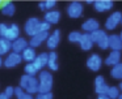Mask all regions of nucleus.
Wrapping results in <instances>:
<instances>
[{"label":"nucleus","instance_id":"nucleus-13","mask_svg":"<svg viewBox=\"0 0 122 99\" xmlns=\"http://www.w3.org/2000/svg\"><path fill=\"white\" fill-rule=\"evenodd\" d=\"M49 63V54H46V52H42V54L37 55V57H36V60L33 61V64L36 65V68H37L38 70H41L43 67H46Z\"/></svg>","mask_w":122,"mask_h":99},{"label":"nucleus","instance_id":"nucleus-15","mask_svg":"<svg viewBox=\"0 0 122 99\" xmlns=\"http://www.w3.org/2000/svg\"><path fill=\"white\" fill-rule=\"evenodd\" d=\"M81 29L84 31H87L88 34H91V33H93V31L98 30V22L96 20H93V18H89V20H87L83 23Z\"/></svg>","mask_w":122,"mask_h":99},{"label":"nucleus","instance_id":"nucleus-33","mask_svg":"<svg viewBox=\"0 0 122 99\" xmlns=\"http://www.w3.org/2000/svg\"><path fill=\"white\" fill-rule=\"evenodd\" d=\"M4 94H5V95L8 96L9 99H11L12 95H15V87H12V86H8V87L5 89V91H4Z\"/></svg>","mask_w":122,"mask_h":99},{"label":"nucleus","instance_id":"nucleus-3","mask_svg":"<svg viewBox=\"0 0 122 99\" xmlns=\"http://www.w3.org/2000/svg\"><path fill=\"white\" fill-rule=\"evenodd\" d=\"M91 38H92L93 43H97L98 47L102 50L109 47V36L106 35V33L104 30H96L93 33H91Z\"/></svg>","mask_w":122,"mask_h":99},{"label":"nucleus","instance_id":"nucleus-36","mask_svg":"<svg viewBox=\"0 0 122 99\" xmlns=\"http://www.w3.org/2000/svg\"><path fill=\"white\" fill-rule=\"evenodd\" d=\"M98 99H110L108 95H98Z\"/></svg>","mask_w":122,"mask_h":99},{"label":"nucleus","instance_id":"nucleus-37","mask_svg":"<svg viewBox=\"0 0 122 99\" xmlns=\"http://www.w3.org/2000/svg\"><path fill=\"white\" fill-rule=\"evenodd\" d=\"M40 8H41V10H45V4H43V1L40 3Z\"/></svg>","mask_w":122,"mask_h":99},{"label":"nucleus","instance_id":"nucleus-1","mask_svg":"<svg viewBox=\"0 0 122 99\" xmlns=\"http://www.w3.org/2000/svg\"><path fill=\"white\" fill-rule=\"evenodd\" d=\"M20 87L28 94H34L40 91V82L36 77H32V76L24 74L20 80Z\"/></svg>","mask_w":122,"mask_h":99},{"label":"nucleus","instance_id":"nucleus-39","mask_svg":"<svg viewBox=\"0 0 122 99\" xmlns=\"http://www.w3.org/2000/svg\"><path fill=\"white\" fill-rule=\"evenodd\" d=\"M118 99H122V94H121V95H119V96H118Z\"/></svg>","mask_w":122,"mask_h":99},{"label":"nucleus","instance_id":"nucleus-7","mask_svg":"<svg viewBox=\"0 0 122 99\" xmlns=\"http://www.w3.org/2000/svg\"><path fill=\"white\" fill-rule=\"evenodd\" d=\"M28 47L29 43L24 38H17L15 42H12V52H16V54H22Z\"/></svg>","mask_w":122,"mask_h":99},{"label":"nucleus","instance_id":"nucleus-28","mask_svg":"<svg viewBox=\"0 0 122 99\" xmlns=\"http://www.w3.org/2000/svg\"><path fill=\"white\" fill-rule=\"evenodd\" d=\"M106 95L109 96L110 99H116L119 96V91H118V87H116V86H112V87H109L108 93H106Z\"/></svg>","mask_w":122,"mask_h":99},{"label":"nucleus","instance_id":"nucleus-40","mask_svg":"<svg viewBox=\"0 0 122 99\" xmlns=\"http://www.w3.org/2000/svg\"><path fill=\"white\" fill-rule=\"evenodd\" d=\"M119 89H121V90H122V82H121V85H119Z\"/></svg>","mask_w":122,"mask_h":99},{"label":"nucleus","instance_id":"nucleus-18","mask_svg":"<svg viewBox=\"0 0 122 99\" xmlns=\"http://www.w3.org/2000/svg\"><path fill=\"white\" fill-rule=\"evenodd\" d=\"M59 20H61V13H59L58 10H49V12H46L45 21L49 22L50 25L51 23H56Z\"/></svg>","mask_w":122,"mask_h":99},{"label":"nucleus","instance_id":"nucleus-34","mask_svg":"<svg viewBox=\"0 0 122 99\" xmlns=\"http://www.w3.org/2000/svg\"><path fill=\"white\" fill-rule=\"evenodd\" d=\"M43 4H45V10L46 9H51V8L55 7V1H54V0H47V1H43Z\"/></svg>","mask_w":122,"mask_h":99},{"label":"nucleus","instance_id":"nucleus-41","mask_svg":"<svg viewBox=\"0 0 122 99\" xmlns=\"http://www.w3.org/2000/svg\"><path fill=\"white\" fill-rule=\"evenodd\" d=\"M121 40H122V33H121Z\"/></svg>","mask_w":122,"mask_h":99},{"label":"nucleus","instance_id":"nucleus-35","mask_svg":"<svg viewBox=\"0 0 122 99\" xmlns=\"http://www.w3.org/2000/svg\"><path fill=\"white\" fill-rule=\"evenodd\" d=\"M0 99H9V98H8V96H7L4 93H0Z\"/></svg>","mask_w":122,"mask_h":99},{"label":"nucleus","instance_id":"nucleus-42","mask_svg":"<svg viewBox=\"0 0 122 99\" xmlns=\"http://www.w3.org/2000/svg\"><path fill=\"white\" fill-rule=\"evenodd\" d=\"M121 22H122V20H121Z\"/></svg>","mask_w":122,"mask_h":99},{"label":"nucleus","instance_id":"nucleus-22","mask_svg":"<svg viewBox=\"0 0 122 99\" xmlns=\"http://www.w3.org/2000/svg\"><path fill=\"white\" fill-rule=\"evenodd\" d=\"M12 50V42H9L5 38H0V56L8 54Z\"/></svg>","mask_w":122,"mask_h":99},{"label":"nucleus","instance_id":"nucleus-38","mask_svg":"<svg viewBox=\"0 0 122 99\" xmlns=\"http://www.w3.org/2000/svg\"><path fill=\"white\" fill-rule=\"evenodd\" d=\"M3 65V60H1V56H0V67Z\"/></svg>","mask_w":122,"mask_h":99},{"label":"nucleus","instance_id":"nucleus-11","mask_svg":"<svg viewBox=\"0 0 122 99\" xmlns=\"http://www.w3.org/2000/svg\"><path fill=\"white\" fill-rule=\"evenodd\" d=\"M108 90H109V86L105 83L104 77H101V76L96 77V93L98 95H106Z\"/></svg>","mask_w":122,"mask_h":99},{"label":"nucleus","instance_id":"nucleus-25","mask_svg":"<svg viewBox=\"0 0 122 99\" xmlns=\"http://www.w3.org/2000/svg\"><path fill=\"white\" fill-rule=\"evenodd\" d=\"M15 95H16V98H17V99H33V96L30 95V94L25 93V91L22 90V89L20 87V86L15 89Z\"/></svg>","mask_w":122,"mask_h":99},{"label":"nucleus","instance_id":"nucleus-26","mask_svg":"<svg viewBox=\"0 0 122 99\" xmlns=\"http://www.w3.org/2000/svg\"><path fill=\"white\" fill-rule=\"evenodd\" d=\"M25 73H26L28 76L34 77V76L38 73V69L36 68V65L33 64V63H28V64L25 65Z\"/></svg>","mask_w":122,"mask_h":99},{"label":"nucleus","instance_id":"nucleus-27","mask_svg":"<svg viewBox=\"0 0 122 99\" xmlns=\"http://www.w3.org/2000/svg\"><path fill=\"white\" fill-rule=\"evenodd\" d=\"M112 77L117 78V80H122V63L117 64L112 70Z\"/></svg>","mask_w":122,"mask_h":99},{"label":"nucleus","instance_id":"nucleus-8","mask_svg":"<svg viewBox=\"0 0 122 99\" xmlns=\"http://www.w3.org/2000/svg\"><path fill=\"white\" fill-rule=\"evenodd\" d=\"M5 39H8L9 42H15L17 38H20V29L16 23H11L8 25V30H7V34L4 36Z\"/></svg>","mask_w":122,"mask_h":99},{"label":"nucleus","instance_id":"nucleus-21","mask_svg":"<svg viewBox=\"0 0 122 99\" xmlns=\"http://www.w3.org/2000/svg\"><path fill=\"white\" fill-rule=\"evenodd\" d=\"M112 7H113V3L108 0H100L95 3V8L97 12H105V10H109Z\"/></svg>","mask_w":122,"mask_h":99},{"label":"nucleus","instance_id":"nucleus-23","mask_svg":"<svg viewBox=\"0 0 122 99\" xmlns=\"http://www.w3.org/2000/svg\"><path fill=\"white\" fill-rule=\"evenodd\" d=\"M15 10H16V8H15L13 3L11 1H4L3 5H1V13L5 16H13Z\"/></svg>","mask_w":122,"mask_h":99},{"label":"nucleus","instance_id":"nucleus-20","mask_svg":"<svg viewBox=\"0 0 122 99\" xmlns=\"http://www.w3.org/2000/svg\"><path fill=\"white\" fill-rule=\"evenodd\" d=\"M119 60H121V54H119V51H112L110 55L108 56V59L105 60V63L108 65H114V67H116L117 64H119Z\"/></svg>","mask_w":122,"mask_h":99},{"label":"nucleus","instance_id":"nucleus-16","mask_svg":"<svg viewBox=\"0 0 122 99\" xmlns=\"http://www.w3.org/2000/svg\"><path fill=\"white\" fill-rule=\"evenodd\" d=\"M79 43H80L81 50H84V51L91 50V48H92V46H93V40H92V38H91V34H88V33L83 34Z\"/></svg>","mask_w":122,"mask_h":99},{"label":"nucleus","instance_id":"nucleus-5","mask_svg":"<svg viewBox=\"0 0 122 99\" xmlns=\"http://www.w3.org/2000/svg\"><path fill=\"white\" fill-rule=\"evenodd\" d=\"M21 61H22V56H21V54L11 52V54H8L7 59L3 61V64L5 65L7 68H13V67H16V65H19Z\"/></svg>","mask_w":122,"mask_h":99},{"label":"nucleus","instance_id":"nucleus-29","mask_svg":"<svg viewBox=\"0 0 122 99\" xmlns=\"http://www.w3.org/2000/svg\"><path fill=\"white\" fill-rule=\"evenodd\" d=\"M81 35H83V34H80L79 31H72V33H70L68 39H70V42H74V43H76V42H80Z\"/></svg>","mask_w":122,"mask_h":99},{"label":"nucleus","instance_id":"nucleus-9","mask_svg":"<svg viewBox=\"0 0 122 99\" xmlns=\"http://www.w3.org/2000/svg\"><path fill=\"white\" fill-rule=\"evenodd\" d=\"M47 38H49V33L41 31V33H38L37 35L32 36V39L29 40V46L32 47V48H36V47H38L43 40H47Z\"/></svg>","mask_w":122,"mask_h":99},{"label":"nucleus","instance_id":"nucleus-24","mask_svg":"<svg viewBox=\"0 0 122 99\" xmlns=\"http://www.w3.org/2000/svg\"><path fill=\"white\" fill-rule=\"evenodd\" d=\"M47 67L50 68L51 70H58V55H56V52L51 51L50 54H49Z\"/></svg>","mask_w":122,"mask_h":99},{"label":"nucleus","instance_id":"nucleus-30","mask_svg":"<svg viewBox=\"0 0 122 99\" xmlns=\"http://www.w3.org/2000/svg\"><path fill=\"white\" fill-rule=\"evenodd\" d=\"M36 99H53V94L51 93H38Z\"/></svg>","mask_w":122,"mask_h":99},{"label":"nucleus","instance_id":"nucleus-19","mask_svg":"<svg viewBox=\"0 0 122 99\" xmlns=\"http://www.w3.org/2000/svg\"><path fill=\"white\" fill-rule=\"evenodd\" d=\"M21 56H22V60H25L26 63H33V61L36 60V57H37V55H36L34 48H32V47L29 46V47H28V48L21 54Z\"/></svg>","mask_w":122,"mask_h":99},{"label":"nucleus","instance_id":"nucleus-17","mask_svg":"<svg viewBox=\"0 0 122 99\" xmlns=\"http://www.w3.org/2000/svg\"><path fill=\"white\" fill-rule=\"evenodd\" d=\"M109 47L113 51H119L122 48V40L118 35H110L109 36Z\"/></svg>","mask_w":122,"mask_h":99},{"label":"nucleus","instance_id":"nucleus-12","mask_svg":"<svg viewBox=\"0 0 122 99\" xmlns=\"http://www.w3.org/2000/svg\"><path fill=\"white\" fill-rule=\"evenodd\" d=\"M59 40H61V31L59 30H55L53 34H50L47 38V40H46V43H47V47L50 50H54L56 46L59 44Z\"/></svg>","mask_w":122,"mask_h":99},{"label":"nucleus","instance_id":"nucleus-14","mask_svg":"<svg viewBox=\"0 0 122 99\" xmlns=\"http://www.w3.org/2000/svg\"><path fill=\"white\" fill-rule=\"evenodd\" d=\"M87 67L89 68L91 70H98L101 67V57L98 55L93 54L89 59L87 60Z\"/></svg>","mask_w":122,"mask_h":99},{"label":"nucleus","instance_id":"nucleus-10","mask_svg":"<svg viewBox=\"0 0 122 99\" xmlns=\"http://www.w3.org/2000/svg\"><path fill=\"white\" fill-rule=\"evenodd\" d=\"M121 20H122L121 13L114 12L113 14H110V17H108V20H106V22H105V27L109 29V30H112V29H114L119 22H121Z\"/></svg>","mask_w":122,"mask_h":99},{"label":"nucleus","instance_id":"nucleus-2","mask_svg":"<svg viewBox=\"0 0 122 99\" xmlns=\"http://www.w3.org/2000/svg\"><path fill=\"white\" fill-rule=\"evenodd\" d=\"M40 91L38 93H50L51 87H53V76L47 70H42L40 73Z\"/></svg>","mask_w":122,"mask_h":99},{"label":"nucleus","instance_id":"nucleus-4","mask_svg":"<svg viewBox=\"0 0 122 99\" xmlns=\"http://www.w3.org/2000/svg\"><path fill=\"white\" fill-rule=\"evenodd\" d=\"M40 23L41 21L38 18L33 17V18H29L25 23V33L30 36H34L40 33Z\"/></svg>","mask_w":122,"mask_h":99},{"label":"nucleus","instance_id":"nucleus-6","mask_svg":"<svg viewBox=\"0 0 122 99\" xmlns=\"http://www.w3.org/2000/svg\"><path fill=\"white\" fill-rule=\"evenodd\" d=\"M67 13H68V16L71 18L80 17V16H81V13H83V5L80 4L79 1L71 3V4L68 5V8H67Z\"/></svg>","mask_w":122,"mask_h":99},{"label":"nucleus","instance_id":"nucleus-31","mask_svg":"<svg viewBox=\"0 0 122 99\" xmlns=\"http://www.w3.org/2000/svg\"><path fill=\"white\" fill-rule=\"evenodd\" d=\"M49 29H50V23L49 22L42 21V22L40 23V33L41 31H46V33H49Z\"/></svg>","mask_w":122,"mask_h":99},{"label":"nucleus","instance_id":"nucleus-32","mask_svg":"<svg viewBox=\"0 0 122 99\" xmlns=\"http://www.w3.org/2000/svg\"><path fill=\"white\" fill-rule=\"evenodd\" d=\"M8 30V25L7 23H0V38H4Z\"/></svg>","mask_w":122,"mask_h":99}]
</instances>
